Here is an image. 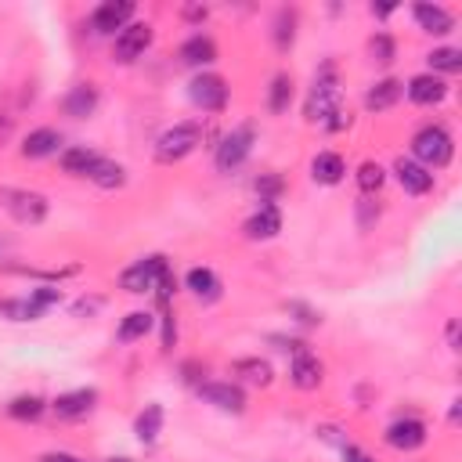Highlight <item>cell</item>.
Segmentation results:
<instances>
[{"label":"cell","instance_id":"15","mask_svg":"<svg viewBox=\"0 0 462 462\" xmlns=\"http://www.w3.org/2000/svg\"><path fill=\"white\" fill-rule=\"evenodd\" d=\"M404 97L411 105H419V108H433V105H440L448 97V79H440L433 72H415L404 83Z\"/></svg>","mask_w":462,"mask_h":462},{"label":"cell","instance_id":"29","mask_svg":"<svg viewBox=\"0 0 462 462\" xmlns=\"http://www.w3.org/2000/svg\"><path fill=\"white\" fill-rule=\"evenodd\" d=\"M296 29H300V11H296V7H278V11H274V22H271V40H274V47H278L282 54L292 51Z\"/></svg>","mask_w":462,"mask_h":462},{"label":"cell","instance_id":"3","mask_svg":"<svg viewBox=\"0 0 462 462\" xmlns=\"http://www.w3.org/2000/svg\"><path fill=\"white\" fill-rule=\"evenodd\" d=\"M202 141H206V123L202 119H180L155 137V162H162V166L184 162L191 152H199Z\"/></svg>","mask_w":462,"mask_h":462},{"label":"cell","instance_id":"16","mask_svg":"<svg viewBox=\"0 0 462 462\" xmlns=\"http://www.w3.org/2000/svg\"><path fill=\"white\" fill-rule=\"evenodd\" d=\"M278 231H282V209H278V202H260L245 217V224H242V235L249 242H271Z\"/></svg>","mask_w":462,"mask_h":462},{"label":"cell","instance_id":"1","mask_svg":"<svg viewBox=\"0 0 462 462\" xmlns=\"http://www.w3.org/2000/svg\"><path fill=\"white\" fill-rule=\"evenodd\" d=\"M408 148H411V159L419 166H426L430 173L433 170H448L451 159H455V137H451V130L444 123H422L411 134Z\"/></svg>","mask_w":462,"mask_h":462},{"label":"cell","instance_id":"44","mask_svg":"<svg viewBox=\"0 0 462 462\" xmlns=\"http://www.w3.org/2000/svg\"><path fill=\"white\" fill-rule=\"evenodd\" d=\"M180 379L191 383V386L206 383V365H199V361H184V365H180Z\"/></svg>","mask_w":462,"mask_h":462},{"label":"cell","instance_id":"43","mask_svg":"<svg viewBox=\"0 0 462 462\" xmlns=\"http://www.w3.org/2000/svg\"><path fill=\"white\" fill-rule=\"evenodd\" d=\"M267 343H274V350H282V354H289V357H296V354L310 350V346H307V339H300V336H282V332H271V336H267Z\"/></svg>","mask_w":462,"mask_h":462},{"label":"cell","instance_id":"36","mask_svg":"<svg viewBox=\"0 0 462 462\" xmlns=\"http://www.w3.org/2000/svg\"><path fill=\"white\" fill-rule=\"evenodd\" d=\"M253 188H256L260 202H278V195L285 191V177H282L278 170H267V173H260V177L253 180Z\"/></svg>","mask_w":462,"mask_h":462},{"label":"cell","instance_id":"32","mask_svg":"<svg viewBox=\"0 0 462 462\" xmlns=\"http://www.w3.org/2000/svg\"><path fill=\"white\" fill-rule=\"evenodd\" d=\"M386 177H390V173H386V166H383V162H375V159H365V162L357 166V173H354V180H357V191H361V195H368V199L383 191Z\"/></svg>","mask_w":462,"mask_h":462},{"label":"cell","instance_id":"17","mask_svg":"<svg viewBox=\"0 0 462 462\" xmlns=\"http://www.w3.org/2000/svg\"><path fill=\"white\" fill-rule=\"evenodd\" d=\"M231 375L238 386H256V390H267L274 383V368L267 357L260 354H245V357H235L231 361Z\"/></svg>","mask_w":462,"mask_h":462},{"label":"cell","instance_id":"19","mask_svg":"<svg viewBox=\"0 0 462 462\" xmlns=\"http://www.w3.org/2000/svg\"><path fill=\"white\" fill-rule=\"evenodd\" d=\"M217 40L209 36V32H191L180 47H177V58L184 61V65H191V69H199V72H206L213 61H217Z\"/></svg>","mask_w":462,"mask_h":462},{"label":"cell","instance_id":"49","mask_svg":"<svg viewBox=\"0 0 462 462\" xmlns=\"http://www.w3.org/2000/svg\"><path fill=\"white\" fill-rule=\"evenodd\" d=\"M97 307H101V300H76V303H72V314L83 318V314H90V310H97Z\"/></svg>","mask_w":462,"mask_h":462},{"label":"cell","instance_id":"14","mask_svg":"<svg viewBox=\"0 0 462 462\" xmlns=\"http://www.w3.org/2000/svg\"><path fill=\"white\" fill-rule=\"evenodd\" d=\"M61 148H65V137H61L58 126H32V130L22 137L18 155L29 159V162H36V159H51V155H58Z\"/></svg>","mask_w":462,"mask_h":462},{"label":"cell","instance_id":"45","mask_svg":"<svg viewBox=\"0 0 462 462\" xmlns=\"http://www.w3.org/2000/svg\"><path fill=\"white\" fill-rule=\"evenodd\" d=\"M339 458H343V462H375L361 444H350V440L339 448Z\"/></svg>","mask_w":462,"mask_h":462},{"label":"cell","instance_id":"33","mask_svg":"<svg viewBox=\"0 0 462 462\" xmlns=\"http://www.w3.org/2000/svg\"><path fill=\"white\" fill-rule=\"evenodd\" d=\"M90 184H97L101 191H119L126 184V166L116 159H101L97 170L90 173Z\"/></svg>","mask_w":462,"mask_h":462},{"label":"cell","instance_id":"12","mask_svg":"<svg viewBox=\"0 0 462 462\" xmlns=\"http://www.w3.org/2000/svg\"><path fill=\"white\" fill-rule=\"evenodd\" d=\"M134 11L137 4L134 0H105L90 11V32L97 36H116L119 29H126L134 22Z\"/></svg>","mask_w":462,"mask_h":462},{"label":"cell","instance_id":"50","mask_svg":"<svg viewBox=\"0 0 462 462\" xmlns=\"http://www.w3.org/2000/svg\"><path fill=\"white\" fill-rule=\"evenodd\" d=\"M14 134V116H7V112H0V144L7 141Z\"/></svg>","mask_w":462,"mask_h":462},{"label":"cell","instance_id":"38","mask_svg":"<svg viewBox=\"0 0 462 462\" xmlns=\"http://www.w3.org/2000/svg\"><path fill=\"white\" fill-rule=\"evenodd\" d=\"M285 310H289V318H292L300 328H318V325H321V310L310 307V303H303V300H289Z\"/></svg>","mask_w":462,"mask_h":462},{"label":"cell","instance_id":"54","mask_svg":"<svg viewBox=\"0 0 462 462\" xmlns=\"http://www.w3.org/2000/svg\"><path fill=\"white\" fill-rule=\"evenodd\" d=\"M105 462H134V458H126V455H112V458H105Z\"/></svg>","mask_w":462,"mask_h":462},{"label":"cell","instance_id":"42","mask_svg":"<svg viewBox=\"0 0 462 462\" xmlns=\"http://www.w3.org/2000/svg\"><path fill=\"white\" fill-rule=\"evenodd\" d=\"M350 123H354V112H350L346 105H339V108H332L318 126H321L325 134H343V130H350Z\"/></svg>","mask_w":462,"mask_h":462},{"label":"cell","instance_id":"48","mask_svg":"<svg viewBox=\"0 0 462 462\" xmlns=\"http://www.w3.org/2000/svg\"><path fill=\"white\" fill-rule=\"evenodd\" d=\"M188 22H206V14H209V7H202V4H188L184 11H180Z\"/></svg>","mask_w":462,"mask_h":462},{"label":"cell","instance_id":"40","mask_svg":"<svg viewBox=\"0 0 462 462\" xmlns=\"http://www.w3.org/2000/svg\"><path fill=\"white\" fill-rule=\"evenodd\" d=\"M29 303H32L40 314H47L51 307L61 303V289H58V285H36V289H29Z\"/></svg>","mask_w":462,"mask_h":462},{"label":"cell","instance_id":"53","mask_svg":"<svg viewBox=\"0 0 462 462\" xmlns=\"http://www.w3.org/2000/svg\"><path fill=\"white\" fill-rule=\"evenodd\" d=\"M458 411H462V401L455 397V401H451V411H448V419H451V422H458Z\"/></svg>","mask_w":462,"mask_h":462},{"label":"cell","instance_id":"34","mask_svg":"<svg viewBox=\"0 0 462 462\" xmlns=\"http://www.w3.org/2000/svg\"><path fill=\"white\" fill-rule=\"evenodd\" d=\"M368 54H372L375 65L390 69V65L397 61V40H393L390 32H372V40H368Z\"/></svg>","mask_w":462,"mask_h":462},{"label":"cell","instance_id":"23","mask_svg":"<svg viewBox=\"0 0 462 462\" xmlns=\"http://www.w3.org/2000/svg\"><path fill=\"white\" fill-rule=\"evenodd\" d=\"M101 159H105V155L94 152V148H87V144H69V148L58 152V166H61V173H69V177H87V180H90V173L97 170Z\"/></svg>","mask_w":462,"mask_h":462},{"label":"cell","instance_id":"46","mask_svg":"<svg viewBox=\"0 0 462 462\" xmlns=\"http://www.w3.org/2000/svg\"><path fill=\"white\" fill-rule=\"evenodd\" d=\"M314 433H318L325 444H336V448H343V444H346V437H339V433H343L339 426H318Z\"/></svg>","mask_w":462,"mask_h":462},{"label":"cell","instance_id":"11","mask_svg":"<svg viewBox=\"0 0 462 462\" xmlns=\"http://www.w3.org/2000/svg\"><path fill=\"white\" fill-rule=\"evenodd\" d=\"M386 173H393V180L401 184V191H404V195H411V199L430 195V191H433V184H437V173H430L426 166H419L411 155H397V159H393V166H390Z\"/></svg>","mask_w":462,"mask_h":462},{"label":"cell","instance_id":"39","mask_svg":"<svg viewBox=\"0 0 462 462\" xmlns=\"http://www.w3.org/2000/svg\"><path fill=\"white\" fill-rule=\"evenodd\" d=\"M152 296H155V303H159V307H173V296H177V274H173V267H166V271L159 274V282H155Z\"/></svg>","mask_w":462,"mask_h":462},{"label":"cell","instance_id":"4","mask_svg":"<svg viewBox=\"0 0 462 462\" xmlns=\"http://www.w3.org/2000/svg\"><path fill=\"white\" fill-rule=\"evenodd\" d=\"M0 209H4L14 224H22V227H36V224H43V220H47L51 202H47V195H43V191L0 184Z\"/></svg>","mask_w":462,"mask_h":462},{"label":"cell","instance_id":"18","mask_svg":"<svg viewBox=\"0 0 462 462\" xmlns=\"http://www.w3.org/2000/svg\"><path fill=\"white\" fill-rule=\"evenodd\" d=\"M411 18H415V25H419L422 32H430V36H448V32H455V14H451L448 7H440V4L419 0V4H411Z\"/></svg>","mask_w":462,"mask_h":462},{"label":"cell","instance_id":"47","mask_svg":"<svg viewBox=\"0 0 462 462\" xmlns=\"http://www.w3.org/2000/svg\"><path fill=\"white\" fill-rule=\"evenodd\" d=\"M36 462H87V458H79V455H72V451H43Z\"/></svg>","mask_w":462,"mask_h":462},{"label":"cell","instance_id":"27","mask_svg":"<svg viewBox=\"0 0 462 462\" xmlns=\"http://www.w3.org/2000/svg\"><path fill=\"white\" fill-rule=\"evenodd\" d=\"M162 422H166V408L159 401H148L137 415H134V437L141 444H155L159 433H162Z\"/></svg>","mask_w":462,"mask_h":462},{"label":"cell","instance_id":"13","mask_svg":"<svg viewBox=\"0 0 462 462\" xmlns=\"http://www.w3.org/2000/svg\"><path fill=\"white\" fill-rule=\"evenodd\" d=\"M97 408V390L94 386H76V390H65L51 401V411L61 419V422H79L87 419L90 411Z\"/></svg>","mask_w":462,"mask_h":462},{"label":"cell","instance_id":"21","mask_svg":"<svg viewBox=\"0 0 462 462\" xmlns=\"http://www.w3.org/2000/svg\"><path fill=\"white\" fill-rule=\"evenodd\" d=\"M97 105H101L97 87L94 83H76L61 97V116H69V119H90L97 112Z\"/></svg>","mask_w":462,"mask_h":462},{"label":"cell","instance_id":"25","mask_svg":"<svg viewBox=\"0 0 462 462\" xmlns=\"http://www.w3.org/2000/svg\"><path fill=\"white\" fill-rule=\"evenodd\" d=\"M184 289H188L199 303H217V300L224 296V285H220V278H217L213 267H188Z\"/></svg>","mask_w":462,"mask_h":462},{"label":"cell","instance_id":"10","mask_svg":"<svg viewBox=\"0 0 462 462\" xmlns=\"http://www.w3.org/2000/svg\"><path fill=\"white\" fill-rule=\"evenodd\" d=\"M430 440V426L419 415H397L386 430H383V444L393 451H419Z\"/></svg>","mask_w":462,"mask_h":462},{"label":"cell","instance_id":"9","mask_svg":"<svg viewBox=\"0 0 462 462\" xmlns=\"http://www.w3.org/2000/svg\"><path fill=\"white\" fill-rule=\"evenodd\" d=\"M195 393H199L206 404H213L217 411H224V415H242L245 404H249L245 390H242L235 379H206V383L195 386Z\"/></svg>","mask_w":462,"mask_h":462},{"label":"cell","instance_id":"37","mask_svg":"<svg viewBox=\"0 0 462 462\" xmlns=\"http://www.w3.org/2000/svg\"><path fill=\"white\" fill-rule=\"evenodd\" d=\"M155 325H159V346H162V354H170L177 346V314H173V307H159Z\"/></svg>","mask_w":462,"mask_h":462},{"label":"cell","instance_id":"20","mask_svg":"<svg viewBox=\"0 0 462 462\" xmlns=\"http://www.w3.org/2000/svg\"><path fill=\"white\" fill-rule=\"evenodd\" d=\"M401 97H404V79H397V76H383V79H375V83L365 90V112H372V116L390 112Z\"/></svg>","mask_w":462,"mask_h":462},{"label":"cell","instance_id":"30","mask_svg":"<svg viewBox=\"0 0 462 462\" xmlns=\"http://www.w3.org/2000/svg\"><path fill=\"white\" fill-rule=\"evenodd\" d=\"M43 411H51V401H43L40 393H18L7 401V415L14 422H36L43 419Z\"/></svg>","mask_w":462,"mask_h":462},{"label":"cell","instance_id":"5","mask_svg":"<svg viewBox=\"0 0 462 462\" xmlns=\"http://www.w3.org/2000/svg\"><path fill=\"white\" fill-rule=\"evenodd\" d=\"M253 144H256V126H253V123L231 126V130L220 134L217 144H213V166H217L220 173H235V170L253 155Z\"/></svg>","mask_w":462,"mask_h":462},{"label":"cell","instance_id":"6","mask_svg":"<svg viewBox=\"0 0 462 462\" xmlns=\"http://www.w3.org/2000/svg\"><path fill=\"white\" fill-rule=\"evenodd\" d=\"M188 101L206 116H220L227 108V101H231V87H227V79L220 72L206 69V72H195L188 79Z\"/></svg>","mask_w":462,"mask_h":462},{"label":"cell","instance_id":"51","mask_svg":"<svg viewBox=\"0 0 462 462\" xmlns=\"http://www.w3.org/2000/svg\"><path fill=\"white\" fill-rule=\"evenodd\" d=\"M444 336H448V346H451V350H458V318H451V321H448V332H444Z\"/></svg>","mask_w":462,"mask_h":462},{"label":"cell","instance_id":"35","mask_svg":"<svg viewBox=\"0 0 462 462\" xmlns=\"http://www.w3.org/2000/svg\"><path fill=\"white\" fill-rule=\"evenodd\" d=\"M0 314L11 318V321H40L43 314L29 303V296H11V300H0Z\"/></svg>","mask_w":462,"mask_h":462},{"label":"cell","instance_id":"28","mask_svg":"<svg viewBox=\"0 0 462 462\" xmlns=\"http://www.w3.org/2000/svg\"><path fill=\"white\" fill-rule=\"evenodd\" d=\"M155 328V314L152 310H130V314H123L119 318V325H116V343H141L148 332Z\"/></svg>","mask_w":462,"mask_h":462},{"label":"cell","instance_id":"41","mask_svg":"<svg viewBox=\"0 0 462 462\" xmlns=\"http://www.w3.org/2000/svg\"><path fill=\"white\" fill-rule=\"evenodd\" d=\"M354 213H357V227H361V231H372V227H375V220L383 217L379 202H375V199H368V195H361V199H357Z\"/></svg>","mask_w":462,"mask_h":462},{"label":"cell","instance_id":"22","mask_svg":"<svg viewBox=\"0 0 462 462\" xmlns=\"http://www.w3.org/2000/svg\"><path fill=\"white\" fill-rule=\"evenodd\" d=\"M321 379H325V365H321L318 354L303 350V354L289 357V383H292L296 390H318Z\"/></svg>","mask_w":462,"mask_h":462},{"label":"cell","instance_id":"31","mask_svg":"<svg viewBox=\"0 0 462 462\" xmlns=\"http://www.w3.org/2000/svg\"><path fill=\"white\" fill-rule=\"evenodd\" d=\"M426 72H433V76H455V72H462V51L458 47H433L430 54H426Z\"/></svg>","mask_w":462,"mask_h":462},{"label":"cell","instance_id":"8","mask_svg":"<svg viewBox=\"0 0 462 462\" xmlns=\"http://www.w3.org/2000/svg\"><path fill=\"white\" fill-rule=\"evenodd\" d=\"M152 40H155V25H152V22H130L126 29L116 32V40H112V58H116L119 65H134L137 58H144V51L152 47Z\"/></svg>","mask_w":462,"mask_h":462},{"label":"cell","instance_id":"24","mask_svg":"<svg viewBox=\"0 0 462 462\" xmlns=\"http://www.w3.org/2000/svg\"><path fill=\"white\" fill-rule=\"evenodd\" d=\"M343 177H346V159H343L339 152L325 148V152H318V155L310 159V180H314V184L336 188V184H343Z\"/></svg>","mask_w":462,"mask_h":462},{"label":"cell","instance_id":"2","mask_svg":"<svg viewBox=\"0 0 462 462\" xmlns=\"http://www.w3.org/2000/svg\"><path fill=\"white\" fill-rule=\"evenodd\" d=\"M339 105H346V101H343V87H339V69H336L332 58H325V61L318 65L314 79H310L307 97H303V119H307V123H321V119H325L332 108H339Z\"/></svg>","mask_w":462,"mask_h":462},{"label":"cell","instance_id":"26","mask_svg":"<svg viewBox=\"0 0 462 462\" xmlns=\"http://www.w3.org/2000/svg\"><path fill=\"white\" fill-rule=\"evenodd\" d=\"M292 97H296V79H292V72H274L271 79H267V94H263V105H267V112L271 116H285L289 112V105H292Z\"/></svg>","mask_w":462,"mask_h":462},{"label":"cell","instance_id":"52","mask_svg":"<svg viewBox=\"0 0 462 462\" xmlns=\"http://www.w3.org/2000/svg\"><path fill=\"white\" fill-rule=\"evenodd\" d=\"M368 11H372V14H375V18H390V14H393V11H397V4H372V7H368Z\"/></svg>","mask_w":462,"mask_h":462},{"label":"cell","instance_id":"7","mask_svg":"<svg viewBox=\"0 0 462 462\" xmlns=\"http://www.w3.org/2000/svg\"><path fill=\"white\" fill-rule=\"evenodd\" d=\"M166 267H170V260H166L162 253H148V256L134 260L130 267H123V274H119V289L130 292V296H144V292L155 289V282H159V274H162Z\"/></svg>","mask_w":462,"mask_h":462}]
</instances>
